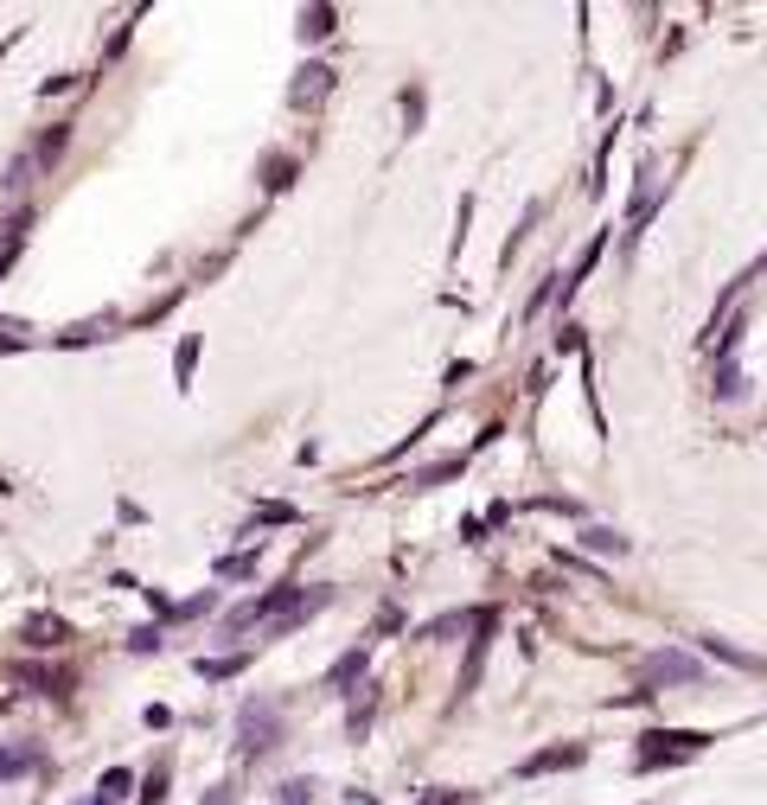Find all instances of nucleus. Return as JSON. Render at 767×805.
<instances>
[{
    "label": "nucleus",
    "instance_id": "obj_1",
    "mask_svg": "<svg viewBox=\"0 0 767 805\" xmlns=\"http://www.w3.org/2000/svg\"><path fill=\"white\" fill-rule=\"evenodd\" d=\"M282 741V710L269 703V696H250L244 710H237V748L244 755H269Z\"/></svg>",
    "mask_w": 767,
    "mask_h": 805
},
{
    "label": "nucleus",
    "instance_id": "obj_2",
    "mask_svg": "<svg viewBox=\"0 0 767 805\" xmlns=\"http://www.w3.org/2000/svg\"><path fill=\"white\" fill-rule=\"evenodd\" d=\"M717 735H703V729H653L646 735V748H640V768H672V761H691V755H703Z\"/></svg>",
    "mask_w": 767,
    "mask_h": 805
},
{
    "label": "nucleus",
    "instance_id": "obj_3",
    "mask_svg": "<svg viewBox=\"0 0 767 805\" xmlns=\"http://www.w3.org/2000/svg\"><path fill=\"white\" fill-rule=\"evenodd\" d=\"M633 671H640V696H653L658 684H697L703 678V665L691 653H646Z\"/></svg>",
    "mask_w": 767,
    "mask_h": 805
},
{
    "label": "nucleus",
    "instance_id": "obj_4",
    "mask_svg": "<svg viewBox=\"0 0 767 805\" xmlns=\"http://www.w3.org/2000/svg\"><path fill=\"white\" fill-rule=\"evenodd\" d=\"M583 741H556V748H538L531 761H518V780H538V773H563V768H583Z\"/></svg>",
    "mask_w": 767,
    "mask_h": 805
},
{
    "label": "nucleus",
    "instance_id": "obj_5",
    "mask_svg": "<svg viewBox=\"0 0 767 805\" xmlns=\"http://www.w3.org/2000/svg\"><path fill=\"white\" fill-rule=\"evenodd\" d=\"M474 639H467V671H461V696L480 684V671H486V653H493V614H474V626H467Z\"/></svg>",
    "mask_w": 767,
    "mask_h": 805
},
{
    "label": "nucleus",
    "instance_id": "obj_6",
    "mask_svg": "<svg viewBox=\"0 0 767 805\" xmlns=\"http://www.w3.org/2000/svg\"><path fill=\"white\" fill-rule=\"evenodd\" d=\"M20 639H26L33 653H52V646H65V639H71V626L58 621V614H26V626H20Z\"/></svg>",
    "mask_w": 767,
    "mask_h": 805
},
{
    "label": "nucleus",
    "instance_id": "obj_7",
    "mask_svg": "<svg viewBox=\"0 0 767 805\" xmlns=\"http://www.w3.org/2000/svg\"><path fill=\"white\" fill-rule=\"evenodd\" d=\"M658 173L653 167H646V173H640V192H633V212H627V237H640V230H646V224H653V205H658Z\"/></svg>",
    "mask_w": 767,
    "mask_h": 805
},
{
    "label": "nucleus",
    "instance_id": "obj_8",
    "mask_svg": "<svg viewBox=\"0 0 767 805\" xmlns=\"http://www.w3.org/2000/svg\"><path fill=\"white\" fill-rule=\"evenodd\" d=\"M45 768V748L38 741H13V748H0V780H20V773Z\"/></svg>",
    "mask_w": 767,
    "mask_h": 805
},
{
    "label": "nucleus",
    "instance_id": "obj_9",
    "mask_svg": "<svg viewBox=\"0 0 767 805\" xmlns=\"http://www.w3.org/2000/svg\"><path fill=\"white\" fill-rule=\"evenodd\" d=\"M365 665H371V653H365V646H352V653H346V659H339V665L327 671V691H332V696H346L352 684H359V678H365Z\"/></svg>",
    "mask_w": 767,
    "mask_h": 805
},
{
    "label": "nucleus",
    "instance_id": "obj_10",
    "mask_svg": "<svg viewBox=\"0 0 767 805\" xmlns=\"http://www.w3.org/2000/svg\"><path fill=\"white\" fill-rule=\"evenodd\" d=\"M327 90H332V71H327V65H307V71H301V83L289 90V103H294V110H307V103H320Z\"/></svg>",
    "mask_w": 767,
    "mask_h": 805
},
{
    "label": "nucleus",
    "instance_id": "obj_11",
    "mask_svg": "<svg viewBox=\"0 0 767 805\" xmlns=\"http://www.w3.org/2000/svg\"><path fill=\"white\" fill-rule=\"evenodd\" d=\"M26 230H33V212H13V218L0 224V275L13 269V257H20V243H26Z\"/></svg>",
    "mask_w": 767,
    "mask_h": 805
},
{
    "label": "nucleus",
    "instance_id": "obj_12",
    "mask_svg": "<svg viewBox=\"0 0 767 805\" xmlns=\"http://www.w3.org/2000/svg\"><path fill=\"white\" fill-rule=\"evenodd\" d=\"M128 793H135V773H128V768H110L103 780H97V793H90V800H97V805H122Z\"/></svg>",
    "mask_w": 767,
    "mask_h": 805
},
{
    "label": "nucleus",
    "instance_id": "obj_13",
    "mask_svg": "<svg viewBox=\"0 0 767 805\" xmlns=\"http://www.w3.org/2000/svg\"><path fill=\"white\" fill-rule=\"evenodd\" d=\"M192 365H199V332H185L180 352H173V384H180V390L192 384Z\"/></svg>",
    "mask_w": 767,
    "mask_h": 805
},
{
    "label": "nucleus",
    "instance_id": "obj_14",
    "mask_svg": "<svg viewBox=\"0 0 767 805\" xmlns=\"http://www.w3.org/2000/svg\"><path fill=\"white\" fill-rule=\"evenodd\" d=\"M250 665V653H230V659H199V678H212V684H224V678H237Z\"/></svg>",
    "mask_w": 767,
    "mask_h": 805
},
{
    "label": "nucleus",
    "instance_id": "obj_15",
    "mask_svg": "<svg viewBox=\"0 0 767 805\" xmlns=\"http://www.w3.org/2000/svg\"><path fill=\"white\" fill-rule=\"evenodd\" d=\"M65 141H71V128H65V122H58V128H45V135H38V147H33V160H38V167H52V160L65 154Z\"/></svg>",
    "mask_w": 767,
    "mask_h": 805
},
{
    "label": "nucleus",
    "instance_id": "obj_16",
    "mask_svg": "<svg viewBox=\"0 0 767 805\" xmlns=\"http://www.w3.org/2000/svg\"><path fill=\"white\" fill-rule=\"evenodd\" d=\"M583 544L595 549V556H627V537H614L608 524H595V531H583Z\"/></svg>",
    "mask_w": 767,
    "mask_h": 805
},
{
    "label": "nucleus",
    "instance_id": "obj_17",
    "mask_svg": "<svg viewBox=\"0 0 767 805\" xmlns=\"http://www.w3.org/2000/svg\"><path fill=\"white\" fill-rule=\"evenodd\" d=\"M332 20H339L332 7H307V13H301V38H327V33H332Z\"/></svg>",
    "mask_w": 767,
    "mask_h": 805
},
{
    "label": "nucleus",
    "instance_id": "obj_18",
    "mask_svg": "<svg viewBox=\"0 0 767 805\" xmlns=\"http://www.w3.org/2000/svg\"><path fill=\"white\" fill-rule=\"evenodd\" d=\"M703 653H710V659H723V665H735V671H762V659L735 653V646H723V639H703Z\"/></svg>",
    "mask_w": 767,
    "mask_h": 805
},
{
    "label": "nucleus",
    "instance_id": "obj_19",
    "mask_svg": "<svg viewBox=\"0 0 767 805\" xmlns=\"http://www.w3.org/2000/svg\"><path fill=\"white\" fill-rule=\"evenodd\" d=\"M474 626V614H441V621H429L416 639H448V633H467Z\"/></svg>",
    "mask_w": 767,
    "mask_h": 805
},
{
    "label": "nucleus",
    "instance_id": "obj_20",
    "mask_svg": "<svg viewBox=\"0 0 767 805\" xmlns=\"http://www.w3.org/2000/svg\"><path fill=\"white\" fill-rule=\"evenodd\" d=\"M212 608H218V594L205 588V594H192V601H180V608H173L167 621H199V614H212Z\"/></svg>",
    "mask_w": 767,
    "mask_h": 805
},
{
    "label": "nucleus",
    "instance_id": "obj_21",
    "mask_svg": "<svg viewBox=\"0 0 767 805\" xmlns=\"http://www.w3.org/2000/svg\"><path fill=\"white\" fill-rule=\"evenodd\" d=\"M275 805H314V780H282V786H275Z\"/></svg>",
    "mask_w": 767,
    "mask_h": 805
},
{
    "label": "nucleus",
    "instance_id": "obj_22",
    "mask_svg": "<svg viewBox=\"0 0 767 805\" xmlns=\"http://www.w3.org/2000/svg\"><path fill=\"white\" fill-rule=\"evenodd\" d=\"M256 576V556H218V582H244Z\"/></svg>",
    "mask_w": 767,
    "mask_h": 805
},
{
    "label": "nucleus",
    "instance_id": "obj_23",
    "mask_svg": "<svg viewBox=\"0 0 767 805\" xmlns=\"http://www.w3.org/2000/svg\"><path fill=\"white\" fill-rule=\"evenodd\" d=\"M461 474V461H436V467H422V474H409V486H436V479H454Z\"/></svg>",
    "mask_w": 767,
    "mask_h": 805
},
{
    "label": "nucleus",
    "instance_id": "obj_24",
    "mask_svg": "<svg viewBox=\"0 0 767 805\" xmlns=\"http://www.w3.org/2000/svg\"><path fill=\"white\" fill-rule=\"evenodd\" d=\"M294 518H301L294 506H275V499H269V506H256V518H250V524H294Z\"/></svg>",
    "mask_w": 767,
    "mask_h": 805
},
{
    "label": "nucleus",
    "instance_id": "obj_25",
    "mask_svg": "<svg viewBox=\"0 0 767 805\" xmlns=\"http://www.w3.org/2000/svg\"><path fill=\"white\" fill-rule=\"evenodd\" d=\"M128 653H160V626H135L128 633Z\"/></svg>",
    "mask_w": 767,
    "mask_h": 805
},
{
    "label": "nucleus",
    "instance_id": "obj_26",
    "mask_svg": "<svg viewBox=\"0 0 767 805\" xmlns=\"http://www.w3.org/2000/svg\"><path fill=\"white\" fill-rule=\"evenodd\" d=\"M416 805H467V793L461 786H429V800H416Z\"/></svg>",
    "mask_w": 767,
    "mask_h": 805
},
{
    "label": "nucleus",
    "instance_id": "obj_27",
    "mask_svg": "<svg viewBox=\"0 0 767 805\" xmlns=\"http://www.w3.org/2000/svg\"><path fill=\"white\" fill-rule=\"evenodd\" d=\"M289 173H294V160H269V192H282V185H289Z\"/></svg>",
    "mask_w": 767,
    "mask_h": 805
},
{
    "label": "nucleus",
    "instance_id": "obj_28",
    "mask_svg": "<svg viewBox=\"0 0 767 805\" xmlns=\"http://www.w3.org/2000/svg\"><path fill=\"white\" fill-rule=\"evenodd\" d=\"M83 805H97V800H83Z\"/></svg>",
    "mask_w": 767,
    "mask_h": 805
},
{
    "label": "nucleus",
    "instance_id": "obj_29",
    "mask_svg": "<svg viewBox=\"0 0 767 805\" xmlns=\"http://www.w3.org/2000/svg\"><path fill=\"white\" fill-rule=\"evenodd\" d=\"M0 710H7V703H0Z\"/></svg>",
    "mask_w": 767,
    "mask_h": 805
}]
</instances>
